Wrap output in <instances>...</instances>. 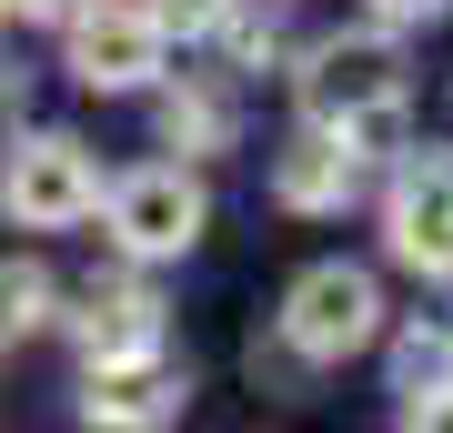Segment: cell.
I'll use <instances>...</instances> for the list:
<instances>
[{
    "label": "cell",
    "mask_w": 453,
    "mask_h": 433,
    "mask_svg": "<svg viewBox=\"0 0 453 433\" xmlns=\"http://www.w3.org/2000/svg\"><path fill=\"white\" fill-rule=\"evenodd\" d=\"M181 403H192V383H181L162 353H131V363H91L81 414H91V423H172Z\"/></svg>",
    "instance_id": "52a82bcc"
},
{
    "label": "cell",
    "mask_w": 453,
    "mask_h": 433,
    "mask_svg": "<svg viewBox=\"0 0 453 433\" xmlns=\"http://www.w3.org/2000/svg\"><path fill=\"white\" fill-rule=\"evenodd\" d=\"M41 322H50V273L41 262H0V343L41 333Z\"/></svg>",
    "instance_id": "8fae6325"
},
{
    "label": "cell",
    "mask_w": 453,
    "mask_h": 433,
    "mask_svg": "<svg viewBox=\"0 0 453 433\" xmlns=\"http://www.w3.org/2000/svg\"><path fill=\"white\" fill-rule=\"evenodd\" d=\"M393 393H403V414H413V423L453 393V333H443V322H434V333L413 322V333L393 343Z\"/></svg>",
    "instance_id": "30bf717a"
},
{
    "label": "cell",
    "mask_w": 453,
    "mask_h": 433,
    "mask_svg": "<svg viewBox=\"0 0 453 433\" xmlns=\"http://www.w3.org/2000/svg\"><path fill=\"white\" fill-rule=\"evenodd\" d=\"M383 242H393V262L453 282V151H413L403 161V182L383 202Z\"/></svg>",
    "instance_id": "8992f818"
},
{
    "label": "cell",
    "mask_w": 453,
    "mask_h": 433,
    "mask_svg": "<svg viewBox=\"0 0 453 433\" xmlns=\"http://www.w3.org/2000/svg\"><path fill=\"white\" fill-rule=\"evenodd\" d=\"M0 212L31 222V232H61V222H81V212H101L91 151L71 142V131H31V142H11V151H0Z\"/></svg>",
    "instance_id": "6da1fadb"
},
{
    "label": "cell",
    "mask_w": 453,
    "mask_h": 433,
    "mask_svg": "<svg viewBox=\"0 0 453 433\" xmlns=\"http://www.w3.org/2000/svg\"><path fill=\"white\" fill-rule=\"evenodd\" d=\"M162 131L181 151H211V142H222V101H211V91H172L162 101Z\"/></svg>",
    "instance_id": "7c38bea8"
},
{
    "label": "cell",
    "mask_w": 453,
    "mask_h": 433,
    "mask_svg": "<svg viewBox=\"0 0 453 433\" xmlns=\"http://www.w3.org/2000/svg\"><path fill=\"white\" fill-rule=\"evenodd\" d=\"M162 20H151V0H91V11H71V71L91 81V91H142L151 71H162Z\"/></svg>",
    "instance_id": "277c9868"
},
{
    "label": "cell",
    "mask_w": 453,
    "mask_h": 433,
    "mask_svg": "<svg viewBox=\"0 0 453 433\" xmlns=\"http://www.w3.org/2000/svg\"><path fill=\"white\" fill-rule=\"evenodd\" d=\"M0 11H31V20H61L71 0H0Z\"/></svg>",
    "instance_id": "9a60e30c"
},
{
    "label": "cell",
    "mask_w": 453,
    "mask_h": 433,
    "mask_svg": "<svg viewBox=\"0 0 453 433\" xmlns=\"http://www.w3.org/2000/svg\"><path fill=\"white\" fill-rule=\"evenodd\" d=\"M353 182H363V151L342 142L333 121H312L303 142L273 161V192H282L292 212H342V202H353Z\"/></svg>",
    "instance_id": "ba28073f"
},
{
    "label": "cell",
    "mask_w": 453,
    "mask_h": 433,
    "mask_svg": "<svg viewBox=\"0 0 453 433\" xmlns=\"http://www.w3.org/2000/svg\"><path fill=\"white\" fill-rule=\"evenodd\" d=\"M81 353H91V363L162 353V303L131 292V282H91V303H81Z\"/></svg>",
    "instance_id": "9c48e42d"
},
{
    "label": "cell",
    "mask_w": 453,
    "mask_h": 433,
    "mask_svg": "<svg viewBox=\"0 0 453 433\" xmlns=\"http://www.w3.org/2000/svg\"><path fill=\"white\" fill-rule=\"evenodd\" d=\"M372 333H383V292H372L363 262H312V273L292 282V303H282V343L303 363H342V353H363Z\"/></svg>",
    "instance_id": "7a4b0ae2"
},
{
    "label": "cell",
    "mask_w": 453,
    "mask_h": 433,
    "mask_svg": "<svg viewBox=\"0 0 453 433\" xmlns=\"http://www.w3.org/2000/svg\"><path fill=\"white\" fill-rule=\"evenodd\" d=\"M111 242L142 252V262L192 252V242H202V182L181 172V161H151V172L111 182Z\"/></svg>",
    "instance_id": "5b68a950"
},
{
    "label": "cell",
    "mask_w": 453,
    "mask_h": 433,
    "mask_svg": "<svg viewBox=\"0 0 453 433\" xmlns=\"http://www.w3.org/2000/svg\"><path fill=\"white\" fill-rule=\"evenodd\" d=\"M393 101H403V50H393L383 31H342V41H323L303 61V112L333 121V131L393 112Z\"/></svg>",
    "instance_id": "3957f363"
},
{
    "label": "cell",
    "mask_w": 453,
    "mask_h": 433,
    "mask_svg": "<svg viewBox=\"0 0 453 433\" xmlns=\"http://www.w3.org/2000/svg\"><path fill=\"white\" fill-rule=\"evenodd\" d=\"M222 11H232V0H151V20H162V31H211Z\"/></svg>",
    "instance_id": "4fadbf2b"
},
{
    "label": "cell",
    "mask_w": 453,
    "mask_h": 433,
    "mask_svg": "<svg viewBox=\"0 0 453 433\" xmlns=\"http://www.w3.org/2000/svg\"><path fill=\"white\" fill-rule=\"evenodd\" d=\"M453 0H372V20H383V31H403V20H443Z\"/></svg>",
    "instance_id": "5bb4252c"
}]
</instances>
